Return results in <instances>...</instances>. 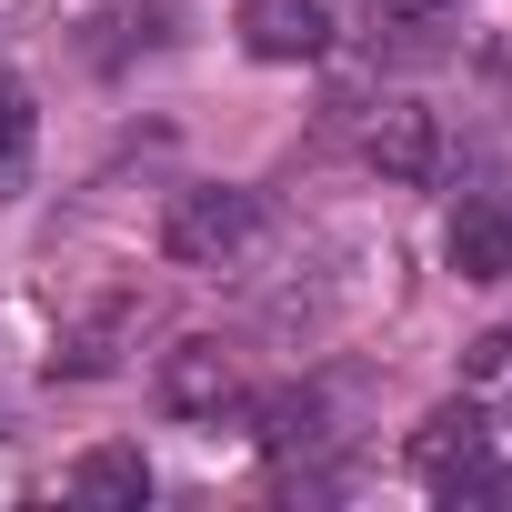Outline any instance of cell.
<instances>
[{
  "label": "cell",
  "mask_w": 512,
  "mask_h": 512,
  "mask_svg": "<svg viewBox=\"0 0 512 512\" xmlns=\"http://www.w3.org/2000/svg\"><path fill=\"white\" fill-rule=\"evenodd\" d=\"M181 41V0H101L91 11V61L101 71H121V61H141V51H171Z\"/></svg>",
  "instance_id": "cell-5"
},
{
  "label": "cell",
  "mask_w": 512,
  "mask_h": 512,
  "mask_svg": "<svg viewBox=\"0 0 512 512\" xmlns=\"http://www.w3.org/2000/svg\"><path fill=\"white\" fill-rule=\"evenodd\" d=\"M462 392L482 402V422H512V322H492V332L462 352Z\"/></svg>",
  "instance_id": "cell-10"
},
{
  "label": "cell",
  "mask_w": 512,
  "mask_h": 512,
  "mask_svg": "<svg viewBox=\"0 0 512 512\" xmlns=\"http://www.w3.org/2000/svg\"><path fill=\"white\" fill-rule=\"evenodd\" d=\"M161 251L181 272H241L251 251H262V201L231 191V181H201L161 211Z\"/></svg>",
  "instance_id": "cell-1"
},
{
  "label": "cell",
  "mask_w": 512,
  "mask_h": 512,
  "mask_svg": "<svg viewBox=\"0 0 512 512\" xmlns=\"http://www.w3.org/2000/svg\"><path fill=\"white\" fill-rule=\"evenodd\" d=\"M61 492H71V502H131V512H141V502H151V462H141L131 442H101V452H81V462L61 472Z\"/></svg>",
  "instance_id": "cell-8"
},
{
  "label": "cell",
  "mask_w": 512,
  "mask_h": 512,
  "mask_svg": "<svg viewBox=\"0 0 512 512\" xmlns=\"http://www.w3.org/2000/svg\"><path fill=\"white\" fill-rule=\"evenodd\" d=\"M442 251H452V272H462V282H502V272H512V211L462 201L452 231H442Z\"/></svg>",
  "instance_id": "cell-7"
},
{
  "label": "cell",
  "mask_w": 512,
  "mask_h": 512,
  "mask_svg": "<svg viewBox=\"0 0 512 512\" xmlns=\"http://www.w3.org/2000/svg\"><path fill=\"white\" fill-rule=\"evenodd\" d=\"M362 161H372L392 191H422V181H442V121H432L422 101H382V111L362 121Z\"/></svg>",
  "instance_id": "cell-3"
},
{
  "label": "cell",
  "mask_w": 512,
  "mask_h": 512,
  "mask_svg": "<svg viewBox=\"0 0 512 512\" xmlns=\"http://www.w3.org/2000/svg\"><path fill=\"white\" fill-rule=\"evenodd\" d=\"M241 51L251 61H322L332 51V11L322 0H241Z\"/></svg>",
  "instance_id": "cell-4"
},
{
  "label": "cell",
  "mask_w": 512,
  "mask_h": 512,
  "mask_svg": "<svg viewBox=\"0 0 512 512\" xmlns=\"http://www.w3.org/2000/svg\"><path fill=\"white\" fill-rule=\"evenodd\" d=\"M131 322H141V302H111V312H101L91 332H71L61 372H81V382H91V372H111V362H121V332H131Z\"/></svg>",
  "instance_id": "cell-12"
},
{
  "label": "cell",
  "mask_w": 512,
  "mask_h": 512,
  "mask_svg": "<svg viewBox=\"0 0 512 512\" xmlns=\"http://www.w3.org/2000/svg\"><path fill=\"white\" fill-rule=\"evenodd\" d=\"M482 452H492V432H482V402H472V392H462V402H442V412L412 432V472H422L432 492H442L462 462H482Z\"/></svg>",
  "instance_id": "cell-6"
},
{
  "label": "cell",
  "mask_w": 512,
  "mask_h": 512,
  "mask_svg": "<svg viewBox=\"0 0 512 512\" xmlns=\"http://www.w3.org/2000/svg\"><path fill=\"white\" fill-rule=\"evenodd\" d=\"M151 392H161V412H171V422H221V412H241V402H251V382H241V352H231V342H211V332L171 342Z\"/></svg>",
  "instance_id": "cell-2"
},
{
  "label": "cell",
  "mask_w": 512,
  "mask_h": 512,
  "mask_svg": "<svg viewBox=\"0 0 512 512\" xmlns=\"http://www.w3.org/2000/svg\"><path fill=\"white\" fill-rule=\"evenodd\" d=\"M251 422H262L272 452H312L322 442V392H272V402H251Z\"/></svg>",
  "instance_id": "cell-11"
},
{
  "label": "cell",
  "mask_w": 512,
  "mask_h": 512,
  "mask_svg": "<svg viewBox=\"0 0 512 512\" xmlns=\"http://www.w3.org/2000/svg\"><path fill=\"white\" fill-rule=\"evenodd\" d=\"M31 151H41V111L21 81H0V201L31 191Z\"/></svg>",
  "instance_id": "cell-9"
},
{
  "label": "cell",
  "mask_w": 512,
  "mask_h": 512,
  "mask_svg": "<svg viewBox=\"0 0 512 512\" xmlns=\"http://www.w3.org/2000/svg\"><path fill=\"white\" fill-rule=\"evenodd\" d=\"M382 11H442V0H382Z\"/></svg>",
  "instance_id": "cell-13"
}]
</instances>
